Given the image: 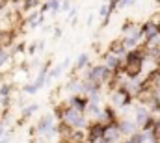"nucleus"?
I'll return each instance as SVG.
<instances>
[{
    "label": "nucleus",
    "mask_w": 160,
    "mask_h": 143,
    "mask_svg": "<svg viewBox=\"0 0 160 143\" xmlns=\"http://www.w3.org/2000/svg\"><path fill=\"white\" fill-rule=\"evenodd\" d=\"M110 76H112V71L102 63V65H95V67H91V69L88 71L86 80H89V82H93L95 86L101 87V84H102V82H108Z\"/></svg>",
    "instance_id": "f257e3e1"
},
{
    "label": "nucleus",
    "mask_w": 160,
    "mask_h": 143,
    "mask_svg": "<svg viewBox=\"0 0 160 143\" xmlns=\"http://www.w3.org/2000/svg\"><path fill=\"white\" fill-rule=\"evenodd\" d=\"M123 47L128 50V48H134L140 41H142V30L140 28H136V26H132V28H128V30H125V36H123Z\"/></svg>",
    "instance_id": "f03ea898"
},
{
    "label": "nucleus",
    "mask_w": 160,
    "mask_h": 143,
    "mask_svg": "<svg viewBox=\"0 0 160 143\" xmlns=\"http://www.w3.org/2000/svg\"><path fill=\"white\" fill-rule=\"evenodd\" d=\"M128 101H130V95L123 89V87H119L118 91H114L112 93V104L114 106H125V104H128Z\"/></svg>",
    "instance_id": "7ed1b4c3"
},
{
    "label": "nucleus",
    "mask_w": 160,
    "mask_h": 143,
    "mask_svg": "<svg viewBox=\"0 0 160 143\" xmlns=\"http://www.w3.org/2000/svg\"><path fill=\"white\" fill-rule=\"evenodd\" d=\"M54 126H56V125H54V117L47 113V115H43V117L39 119V123H38V128H36V130H38L39 134H47V132H48V130H52Z\"/></svg>",
    "instance_id": "20e7f679"
},
{
    "label": "nucleus",
    "mask_w": 160,
    "mask_h": 143,
    "mask_svg": "<svg viewBox=\"0 0 160 143\" xmlns=\"http://www.w3.org/2000/svg\"><path fill=\"white\" fill-rule=\"evenodd\" d=\"M118 126H119V132L121 134H136V128H138V125L134 123V121H130V119H125V121H121L118 123Z\"/></svg>",
    "instance_id": "39448f33"
},
{
    "label": "nucleus",
    "mask_w": 160,
    "mask_h": 143,
    "mask_svg": "<svg viewBox=\"0 0 160 143\" xmlns=\"http://www.w3.org/2000/svg\"><path fill=\"white\" fill-rule=\"evenodd\" d=\"M125 52H127V48L123 47V41H112V45H110V48H108V54H114L116 58H123L125 56Z\"/></svg>",
    "instance_id": "423d86ee"
},
{
    "label": "nucleus",
    "mask_w": 160,
    "mask_h": 143,
    "mask_svg": "<svg viewBox=\"0 0 160 143\" xmlns=\"http://www.w3.org/2000/svg\"><path fill=\"white\" fill-rule=\"evenodd\" d=\"M104 65H106L110 71L116 72L121 67V60H119V58H116L114 54H106V56H104Z\"/></svg>",
    "instance_id": "0eeeda50"
},
{
    "label": "nucleus",
    "mask_w": 160,
    "mask_h": 143,
    "mask_svg": "<svg viewBox=\"0 0 160 143\" xmlns=\"http://www.w3.org/2000/svg\"><path fill=\"white\" fill-rule=\"evenodd\" d=\"M13 41H15L13 32H0V48H8Z\"/></svg>",
    "instance_id": "6e6552de"
},
{
    "label": "nucleus",
    "mask_w": 160,
    "mask_h": 143,
    "mask_svg": "<svg viewBox=\"0 0 160 143\" xmlns=\"http://www.w3.org/2000/svg\"><path fill=\"white\" fill-rule=\"evenodd\" d=\"M145 141H147V136L143 132H136V134H132L127 141H123V143H145Z\"/></svg>",
    "instance_id": "1a4fd4ad"
},
{
    "label": "nucleus",
    "mask_w": 160,
    "mask_h": 143,
    "mask_svg": "<svg viewBox=\"0 0 160 143\" xmlns=\"http://www.w3.org/2000/svg\"><path fill=\"white\" fill-rule=\"evenodd\" d=\"M88 62H89V56L88 54H80L78 56V60H77V69H84L86 65H88Z\"/></svg>",
    "instance_id": "9d476101"
},
{
    "label": "nucleus",
    "mask_w": 160,
    "mask_h": 143,
    "mask_svg": "<svg viewBox=\"0 0 160 143\" xmlns=\"http://www.w3.org/2000/svg\"><path fill=\"white\" fill-rule=\"evenodd\" d=\"M147 22H151L153 26H157V28H158V26H160V11H158V13H155V15H151V19H149Z\"/></svg>",
    "instance_id": "9b49d317"
},
{
    "label": "nucleus",
    "mask_w": 160,
    "mask_h": 143,
    "mask_svg": "<svg viewBox=\"0 0 160 143\" xmlns=\"http://www.w3.org/2000/svg\"><path fill=\"white\" fill-rule=\"evenodd\" d=\"M8 60H9V54L6 52V48H0V67H2Z\"/></svg>",
    "instance_id": "f8f14e48"
},
{
    "label": "nucleus",
    "mask_w": 160,
    "mask_h": 143,
    "mask_svg": "<svg viewBox=\"0 0 160 143\" xmlns=\"http://www.w3.org/2000/svg\"><path fill=\"white\" fill-rule=\"evenodd\" d=\"M110 11H112V9H110V6H101V9H99V15H101V17H104V19H106V17H108V13H110Z\"/></svg>",
    "instance_id": "ddd939ff"
},
{
    "label": "nucleus",
    "mask_w": 160,
    "mask_h": 143,
    "mask_svg": "<svg viewBox=\"0 0 160 143\" xmlns=\"http://www.w3.org/2000/svg\"><path fill=\"white\" fill-rule=\"evenodd\" d=\"M39 0H24V9H34Z\"/></svg>",
    "instance_id": "4468645a"
},
{
    "label": "nucleus",
    "mask_w": 160,
    "mask_h": 143,
    "mask_svg": "<svg viewBox=\"0 0 160 143\" xmlns=\"http://www.w3.org/2000/svg\"><path fill=\"white\" fill-rule=\"evenodd\" d=\"M60 6H62V4H60V0H50V2L47 4V7H48V9H58Z\"/></svg>",
    "instance_id": "2eb2a0df"
},
{
    "label": "nucleus",
    "mask_w": 160,
    "mask_h": 143,
    "mask_svg": "<svg viewBox=\"0 0 160 143\" xmlns=\"http://www.w3.org/2000/svg\"><path fill=\"white\" fill-rule=\"evenodd\" d=\"M36 110H38V106H36V104H32V106H28L24 111H22V115H24V117H28V115H30L32 111H36Z\"/></svg>",
    "instance_id": "dca6fc26"
},
{
    "label": "nucleus",
    "mask_w": 160,
    "mask_h": 143,
    "mask_svg": "<svg viewBox=\"0 0 160 143\" xmlns=\"http://www.w3.org/2000/svg\"><path fill=\"white\" fill-rule=\"evenodd\" d=\"M24 91H26V93H36L38 87H36V84H30V86H24Z\"/></svg>",
    "instance_id": "f3484780"
},
{
    "label": "nucleus",
    "mask_w": 160,
    "mask_h": 143,
    "mask_svg": "<svg viewBox=\"0 0 160 143\" xmlns=\"http://www.w3.org/2000/svg\"><path fill=\"white\" fill-rule=\"evenodd\" d=\"M60 72H62V67H56V69H52V72L48 74V78H56V76H60Z\"/></svg>",
    "instance_id": "a211bd4d"
},
{
    "label": "nucleus",
    "mask_w": 160,
    "mask_h": 143,
    "mask_svg": "<svg viewBox=\"0 0 160 143\" xmlns=\"http://www.w3.org/2000/svg\"><path fill=\"white\" fill-rule=\"evenodd\" d=\"M9 141V138H8V136H4V138H0V143H8Z\"/></svg>",
    "instance_id": "6ab92c4d"
},
{
    "label": "nucleus",
    "mask_w": 160,
    "mask_h": 143,
    "mask_svg": "<svg viewBox=\"0 0 160 143\" xmlns=\"http://www.w3.org/2000/svg\"><path fill=\"white\" fill-rule=\"evenodd\" d=\"M0 138H4V126L0 125Z\"/></svg>",
    "instance_id": "aec40b11"
},
{
    "label": "nucleus",
    "mask_w": 160,
    "mask_h": 143,
    "mask_svg": "<svg viewBox=\"0 0 160 143\" xmlns=\"http://www.w3.org/2000/svg\"><path fill=\"white\" fill-rule=\"evenodd\" d=\"M158 4H160V0H158Z\"/></svg>",
    "instance_id": "412c9836"
}]
</instances>
